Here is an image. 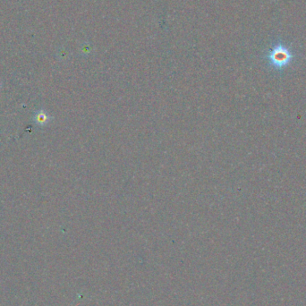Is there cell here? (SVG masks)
<instances>
[{"label": "cell", "mask_w": 306, "mask_h": 306, "mask_svg": "<svg viewBox=\"0 0 306 306\" xmlns=\"http://www.w3.org/2000/svg\"><path fill=\"white\" fill-rule=\"evenodd\" d=\"M295 58L296 54L291 47L288 46L279 39L273 43L265 56V59L267 60L270 67L278 72H281L289 67Z\"/></svg>", "instance_id": "obj_1"}, {"label": "cell", "mask_w": 306, "mask_h": 306, "mask_svg": "<svg viewBox=\"0 0 306 306\" xmlns=\"http://www.w3.org/2000/svg\"><path fill=\"white\" fill-rule=\"evenodd\" d=\"M33 120H34V123L37 124L38 126L44 127L50 123L51 117L48 115V113L45 110L40 109L36 111Z\"/></svg>", "instance_id": "obj_2"}]
</instances>
